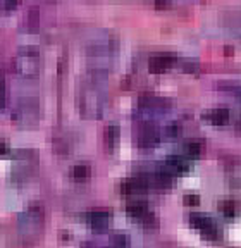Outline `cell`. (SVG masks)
Returning a JSON list of instances; mask_svg holds the SVG:
<instances>
[{
    "instance_id": "obj_1",
    "label": "cell",
    "mask_w": 241,
    "mask_h": 248,
    "mask_svg": "<svg viewBox=\"0 0 241 248\" xmlns=\"http://www.w3.org/2000/svg\"><path fill=\"white\" fill-rule=\"evenodd\" d=\"M107 76L109 74L88 71V74L78 83L76 102H78V110L81 112V116L88 119L102 117L107 107V98H109Z\"/></svg>"
},
{
    "instance_id": "obj_2",
    "label": "cell",
    "mask_w": 241,
    "mask_h": 248,
    "mask_svg": "<svg viewBox=\"0 0 241 248\" xmlns=\"http://www.w3.org/2000/svg\"><path fill=\"white\" fill-rule=\"evenodd\" d=\"M116 40L109 35H104L88 45V71L109 74L110 62L116 54Z\"/></svg>"
},
{
    "instance_id": "obj_3",
    "label": "cell",
    "mask_w": 241,
    "mask_h": 248,
    "mask_svg": "<svg viewBox=\"0 0 241 248\" xmlns=\"http://www.w3.org/2000/svg\"><path fill=\"white\" fill-rule=\"evenodd\" d=\"M43 217H45V210L36 202L30 203L24 214L19 216L17 228H19L21 238L24 240V243H35L38 240L40 232L43 229V221H45Z\"/></svg>"
},
{
    "instance_id": "obj_4",
    "label": "cell",
    "mask_w": 241,
    "mask_h": 248,
    "mask_svg": "<svg viewBox=\"0 0 241 248\" xmlns=\"http://www.w3.org/2000/svg\"><path fill=\"white\" fill-rule=\"evenodd\" d=\"M12 117L21 128H33L40 119V102L36 97H24L14 107Z\"/></svg>"
},
{
    "instance_id": "obj_5",
    "label": "cell",
    "mask_w": 241,
    "mask_h": 248,
    "mask_svg": "<svg viewBox=\"0 0 241 248\" xmlns=\"http://www.w3.org/2000/svg\"><path fill=\"white\" fill-rule=\"evenodd\" d=\"M14 67L23 78H35L40 73V50L33 45L23 46L14 59Z\"/></svg>"
},
{
    "instance_id": "obj_6",
    "label": "cell",
    "mask_w": 241,
    "mask_h": 248,
    "mask_svg": "<svg viewBox=\"0 0 241 248\" xmlns=\"http://www.w3.org/2000/svg\"><path fill=\"white\" fill-rule=\"evenodd\" d=\"M40 155L33 148H24L14 155V167H12V178L14 179H28L38 167Z\"/></svg>"
},
{
    "instance_id": "obj_7",
    "label": "cell",
    "mask_w": 241,
    "mask_h": 248,
    "mask_svg": "<svg viewBox=\"0 0 241 248\" xmlns=\"http://www.w3.org/2000/svg\"><path fill=\"white\" fill-rule=\"evenodd\" d=\"M172 108V100L169 97H160L155 93H141L138 98V110L141 114H160Z\"/></svg>"
},
{
    "instance_id": "obj_8",
    "label": "cell",
    "mask_w": 241,
    "mask_h": 248,
    "mask_svg": "<svg viewBox=\"0 0 241 248\" xmlns=\"http://www.w3.org/2000/svg\"><path fill=\"white\" fill-rule=\"evenodd\" d=\"M188 222H190L196 231H200V234L205 236L207 240H210V241L221 240V236H222L221 228H219L214 222V219L210 216H207V214H200V212L190 214Z\"/></svg>"
},
{
    "instance_id": "obj_9",
    "label": "cell",
    "mask_w": 241,
    "mask_h": 248,
    "mask_svg": "<svg viewBox=\"0 0 241 248\" xmlns=\"http://www.w3.org/2000/svg\"><path fill=\"white\" fill-rule=\"evenodd\" d=\"M126 212L131 219L138 221L140 224H143L145 228L152 229L157 228V217L155 214L150 210V207L141 200H135V202H129L128 205H126Z\"/></svg>"
},
{
    "instance_id": "obj_10",
    "label": "cell",
    "mask_w": 241,
    "mask_h": 248,
    "mask_svg": "<svg viewBox=\"0 0 241 248\" xmlns=\"http://www.w3.org/2000/svg\"><path fill=\"white\" fill-rule=\"evenodd\" d=\"M162 140V131L157 128L152 123H143L138 129V147L141 150H152L155 145H159V141Z\"/></svg>"
},
{
    "instance_id": "obj_11",
    "label": "cell",
    "mask_w": 241,
    "mask_h": 248,
    "mask_svg": "<svg viewBox=\"0 0 241 248\" xmlns=\"http://www.w3.org/2000/svg\"><path fill=\"white\" fill-rule=\"evenodd\" d=\"M176 62H178V55L176 54H172V52H159V54H153L152 57L148 59V71L153 74L166 73L172 66H176Z\"/></svg>"
},
{
    "instance_id": "obj_12",
    "label": "cell",
    "mask_w": 241,
    "mask_h": 248,
    "mask_svg": "<svg viewBox=\"0 0 241 248\" xmlns=\"http://www.w3.org/2000/svg\"><path fill=\"white\" fill-rule=\"evenodd\" d=\"M162 167L172 176L184 174L191 169V160L184 155H169L167 159L162 162Z\"/></svg>"
},
{
    "instance_id": "obj_13",
    "label": "cell",
    "mask_w": 241,
    "mask_h": 248,
    "mask_svg": "<svg viewBox=\"0 0 241 248\" xmlns=\"http://www.w3.org/2000/svg\"><path fill=\"white\" fill-rule=\"evenodd\" d=\"M110 222V212L105 209H95L88 214V224L91 229H95L97 232H102L109 228Z\"/></svg>"
},
{
    "instance_id": "obj_14",
    "label": "cell",
    "mask_w": 241,
    "mask_h": 248,
    "mask_svg": "<svg viewBox=\"0 0 241 248\" xmlns=\"http://www.w3.org/2000/svg\"><path fill=\"white\" fill-rule=\"evenodd\" d=\"M202 117L212 126H226L231 119V110L227 107H214L202 114Z\"/></svg>"
},
{
    "instance_id": "obj_15",
    "label": "cell",
    "mask_w": 241,
    "mask_h": 248,
    "mask_svg": "<svg viewBox=\"0 0 241 248\" xmlns=\"http://www.w3.org/2000/svg\"><path fill=\"white\" fill-rule=\"evenodd\" d=\"M203 150H205V143H203L200 138H191V140H188V141H184V145H183V155L188 157L190 160L202 157Z\"/></svg>"
},
{
    "instance_id": "obj_16",
    "label": "cell",
    "mask_w": 241,
    "mask_h": 248,
    "mask_svg": "<svg viewBox=\"0 0 241 248\" xmlns=\"http://www.w3.org/2000/svg\"><path fill=\"white\" fill-rule=\"evenodd\" d=\"M69 174H71V179H74V181H78V183L88 181V179L91 178V166L85 162H79L71 167Z\"/></svg>"
},
{
    "instance_id": "obj_17",
    "label": "cell",
    "mask_w": 241,
    "mask_h": 248,
    "mask_svg": "<svg viewBox=\"0 0 241 248\" xmlns=\"http://www.w3.org/2000/svg\"><path fill=\"white\" fill-rule=\"evenodd\" d=\"M119 126L116 123H110L107 128H105V147L107 150L112 152L117 145V140H119Z\"/></svg>"
},
{
    "instance_id": "obj_18",
    "label": "cell",
    "mask_w": 241,
    "mask_h": 248,
    "mask_svg": "<svg viewBox=\"0 0 241 248\" xmlns=\"http://www.w3.org/2000/svg\"><path fill=\"white\" fill-rule=\"evenodd\" d=\"M219 210L226 219H234L240 214V203L236 200H222L219 203Z\"/></svg>"
},
{
    "instance_id": "obj_19",
    "label": "cell",
    "mask_w": 241,
    "mask_h": 248,
    "mask_svg": "<svg viewBox=\"0 0 241 248\" xmlns=\"http://www.w3.org/2000/svg\"><path fill=\"white\" fill-rule=\"evenodd\" d=\"M40 24V11L38 7H30L26 16V26L30 28V31H36Z\"/></svg>"
},
{
    "instance_id": "obj_20",
    "label": "cell",
    "mask_w": 241,
    "mask_h": 248,
    "mask_svg": "<svg viewBox=\"0 0 241 248\" xmlns=\"http://www.w3.org/2000/svg\"><path fill=\"white\" fill-rule=\"evenodd\" d=\"M128 247H129V238L126 234H112L107 248H128Z\"/></svg>"
},
{
    "instance_id": "obj_21",
    "label": "cell",
    "mask_w": 241,
    "mask_h": 248,
    "mask_svg": "<svg viewBox=\"0 0 241 248\" xmlns=\"http://www.w3.org/2000/svg\"><path fill=\"white\" fill-rule=\"evenodd\" d=\"M179 133H181V126H179L178 123H172L164 128L162 135L166 136V138H176V136H179Z\"/></svg>"
},
{
    "instance_id": "obj_22",
    "label": "cell",
    "mask_w": 241,
    "mask_h": 248,
    "mask_svg": "<svg viewBox=\"0 0 241 248\" xmlns=\"http://www.w3.org/2000/svg\"><path fill=\"white\" fill-rule=\"evenodd\" d=\"M183 202H184V205H198L200 203V195L196 193H188L183 197Z\"/></svg>"
},
{
    "instance_id": "obj_23",
    "label": "cell",
    "mask_w": 241,
    "mask_h": 248,
    "mask_svg": "<svg viewBox=\"0 0 241 248\" xmlns=\"http://www.w3.org/2000/svg\"><path fill=\"white\" fill-rule=\"evenodd\" d=\"M19 4H21V0H4V2H2V9H4L5 12L14 11Z\"/></svg>"
},
{
    "instance_id": "obj_24",
    "label": "cell",
    "mask_w": 241,
    "mask_h": 248,
    "mask_svg": "<svg viewBox=\"0 0 241 248\" xmlns=\"http://www.w3.org/2000/svg\"><path fill=\"white\" fill-rule=\"evenodd\" d=\"M183 69H184V71H188V73H190V71L193 73V71L198 69V62H195V61H186V62L183 64Z\"/></svg>"
},
{
    "instance_id": "obj_25",
    "label": "cell",
    "mask_w": 241,
    "mask_h": 248,
    "mask_svg": "<svg viewBox=\"0 0 241 248\" xmlns=\"http://www.w3.org/2000/svg\"><path fill=\"white\" fill-rule=\"evenodd\" d=\"M171 2L169 0H155V9H162V11H166V9H171Z\"/></svg>"
},
{
    "instance_id": "obj_26",
    "label": "cell",
    "mask_w": 241,
    "mask_h": 248,
    "mask_svg": "<svg viewBox=\"0 0 241 248\" xmlns=\"http://www.w3.org/2000/svg\"><path fill=\"white\" fill-rule=\"evenodd\" d=\"M9 152V145L5 143V141H2V140H0V157H2V155H5Z\"/></svg>"
},
{
    "instance_id": "obj_27",
    "label": "cell",
    "mask_w": 241,
    "mask_h": 248,
    "mask_svg": "<svg viewBox=\"0 0 241 248\" xmlns=\"http://www.w3.org/2000/svg\"><path fill=\"white\" fill-rule=\"evenodd\" d=\"M233 28H234V31H236L238 35H240V38H241V21H238V23H234V24H233Z\"/></svg>"
},
{
    "instance_id": "obj_28",
    "label": "cell",
    "mask_w": 241,
    "mask_h": 248,
    "mask_svg": "<svg viewBox=\"0 0 241 248\" xmlns=\"http://www.w3.org/2000/svg\"><path fill=\"white\" fill-rule=\"evenodd\" d=\"M238 129L241 131V117H240V121H238Z\"/></svg>"
},
{
    "instance_id": "obj_29",
    "label": "cell",
    "mask_w": 241,
    "mask_h": 248,
    "mask_svg": "<svg viewBox=\"0 0 241 248\" xmlns=\"http://www.w3.org/2000/svg\"><path fill=\"white\" fill-rule=\"evenodd\" d=\"M236 92H238V93H240V97H241V88H238V90H236Z\"/></svg>"
},
{
    "instance_id": "obj_30",
    "label": "cell",
    "mask_w": 241,
    "mask_h": 248,
    "mask_svg": "<svg viewBox=\"0 0 241 248\" xmlns=\"http://www.w3.org/2000/svg\"><path fill=\"white\" fill-rule=\"evenodd\" d=\"M50 2H52V0H50Z\"/></svg>"
}]
</instances>
